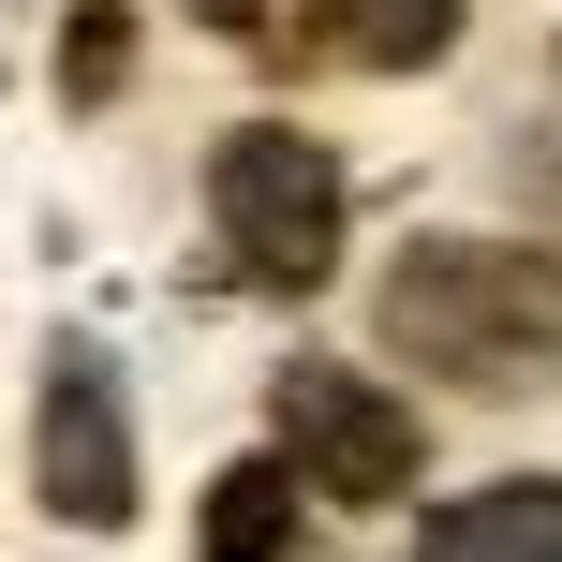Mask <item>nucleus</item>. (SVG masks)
<instances>
[{"mask_svg": "<svg viewBox=\"0 0 562 562\" xmlns=\"http://www.w3.org/2000/svg\"><path fill=\"white\" fill-rule=\"evenodd\" d=\"M207 223H223V267L267 281V296H311L340 267V164L296 134V119H252V134L207 148Z\"/></svg>", "mask_w": 562, "mask_h": 562, "instance_id": "nucleus-2", "label": "nucleus"}, {"mask_svg": "<svg viewBox=\"0 0 562 562\" xmlns=\"http://www.w3.org/2000/svg\"><path fill=\"white\" fill-rule=\"evenodd\" d=\"M267 415H281V459H296L311 488H340V504H400V488H415V415H400L370 370L296 356L267 385Z\"/></svg>", "mask_w": 562, "mask_h": 562, "instance_id": "nucleus-4", "label": "nucleus"}, {"mask_svg": "<svg viewBox=\"0 0 562 562\" xmlns=\"http://www.w3.org/2000/svg\"><path fill=\"white\" fill-rule=\"evenodd\" d=\"M30 488H45V518H75V533H119V518H134V400H119V370L89 356V340L45 356V400H30Z\"/></svg>", "mask_w": 562, "mask_h": 562, "instance_id": "nucleus-3", "label": "nucleus"}, {"mask_svg": "<svg viewBox=\"0 0 562 562\" xmlns=\"http://www.w3.org/2000/svg\"><path fill=\"white\" fill-rule=\"evenodd\" d=\"M445 45H459V0H296V59H340V75H415Z\"/></svg>", "mask_w": 562, "mask_h": 562, "instance_id": "nucleus-5", "label": "nucleus"}, {"mask_svg": "<svg viewBox=\"0 0 562 562\" xmlns=\"http://www.w3.org/2000/svg\"><path fill=\"white\" fill-rule=\"evenodd\" d=\"M178 15H207V30H252V15H267V0H178Z\"/></svg>", "mask_w": 562, "mask_h": 562, "instance_id": "nucleus-9", "label": "nucleus"}, {"mask_svg": "<svg viewBox=\"0 0 562 562\" xmlns=\"http://www.w3.org/2000/svg\"><path fill=\"white\" fill-rule=\"evenodd\" d=\"M119 59H134V15H119V0H89V15H75V45H59V89H75V104H104V89H119Z\"/></svg>", "mask_w": 562, "mask_h": 562, "instance_id": "nucleus-8", "label": "nucleus"}, {"mask_svg": "<svg viewBox=\"0 0 562 562\" xmlns=\"http://www.w3.org/2000/svg\"><path fill=\"white\" fill-rule=\"evenodd\" d=\"M385 340L459 400L562 385V267L518 237H415L385 267Z\"/></svg>", "mask_w": 562, "mask_h": 562, "instance_id": "nucleus-1", "label": "nucleus"}, {"mask_svg": "<svg viewBox=\"0 0 562 562\" xmlns=\"http://www.w3.org/2000/svg\"><path fill=\"white\" fill-rule=\"evenodd\" d=\"M533 207H548V267H562V164H548V178H533Z\"/></svg>", "mask_w": 562, "mask_h": 562, "instance_id": "nucleus-10", "label": "nucleus"}, {"mask_svg": "<svg viewBox=\"0 0 562 562\" xmlns=\"http://www.w3.org/2000/svg\"><path fill=\"white\" fill-rule=\"evenodd\" d=\"M296 459H237L223 488H207V562H281L296 548Z\"/></svg>", "mask_w": 562, "mask_h": 562, "instance_id": "nucleus-7", "label": "nucleus"}, {"mask_svg": "<svg viewBox=\"0 0 562 562\" xmlns=\"http://www.w3.org/2000/svg\"><path fill=\"white\" fill-rule=\"evenodd\" d=\"M415 562H562V488L504 474V488H474V504H429Z\"/></svg>", "mask_w": 562, "mask_h": 562, "instance_id": "nucleus-6", "label": "nucleus"}]
</instances>
